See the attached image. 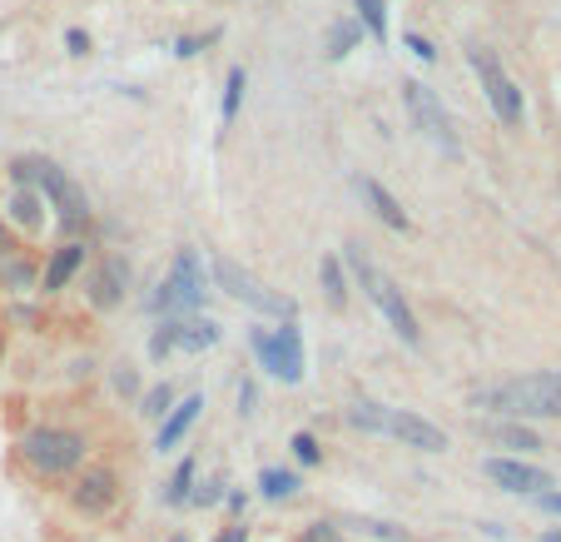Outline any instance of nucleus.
<instances>
[{
    "label": "nucleus",
    "mask_w": 561,
    "mask_h": 542,
    "mask_svg": "<svg viewBox=\"0 0 561 542\" xmlns=\"http://www.w3.org/2000/svg\"><path fill=\"white\" fill-rule=\"evenodd\" d=\"M472 408H492L502 418H561V373H527L502 388L472 394Z\"/></svg>",
    "instance_id": "f257e3e1"
},
{
    "label": "nucleus",
    "mask_w": 561,
    "mask_h": 542,
    "mask_svg": "<svg viewBox=\"0 0 561 542\" xmlns=\"http://www.w3.org/2000/svg\"><path fill=\"white\" fill-rule=\"evenodd\" d=\"M21 458L41 478H60V473H75L85 463V438L70 428H31L21 438Z\"/></svg>",
    "instance_id": "f03ea898"
},
{
    "label": "nucleus",
    "mask_w": 561,
    "mask_h": 542,
    "mask_svg": "<svg viewBox=\"0 0 561 542\" xmlns=\"http://www.w3.org/2000/svg\"><path fill=\"white\" fill-rule=\"evenodd\" d=\"M348 259H353V274H358L363 289H368V298L382 308V319L392 324V334H398L403 343H423V329H417V319H413V308H408L403 289L392 284L388 274H378V269H373L363 255H348Z\"/></svg>",
    "instance_id": "7ed1b4c3"
},
{
    "label": "nucleus",
    "mask_w": 561,
    "mask_h": 542,
    "mask_svg": "<svg viewBox=\"0 0 561 542\" xmlns=\"http://www.w3.org/2000/svg\"><path fill=\"white\" fill-rule=\"evenodd\" d=\"M199 304H204L199 255H194V249H180L170 279H164V284H159V294H154V308H164V314H190V308H199Z\"/></svg>",
    "instance_id": "20e7f679"
},
{
    "label": "nucleus",
    "mask_w": 561,
    "mask_h": 542,
    "mask_svg": "<svg viewBox=\"0 0 561 542\" xmlns=\"http://www.w3.org/2000/svg\"><path fill=\"white\" fill-rule=\"evenodd\" d=\"M254 353L274 379L284 383L304 379V334H298V324H278L274 334H254Z\"/></svg>",
    "instance_id": "39448f33"
},
{
    "label": "nucleus",
    "mask_w": 561,
    "mask_h": 542,
    "mask_svg": "<svg viewBox=\"0 0 561 542\" xmlns=\"http://www.w3.org/2000/svg\"><path fill=\"white\" fill-rule=\"evenodd\" d=\"M467 60H472V70L482 75V90H488V100H492V110H497L502 125H522V115H527V110H522V90L507 80V70L497 65V55L482 50V45H472Z\"/></svg>",
    "instance_id": "423d86ee"
},
{
    "label": "nucleus",
    "mask_w": 561,
    "mask_h": 542,
    "mask_svg": "<svg viewBox=\"0 0 561 542\" xmlns=\"http://www.w3.org/2000/svg\"><path fill=\"white\" fill-rule=\"evenodd\" d=\"M403 100H408V110H413V120H417V129H423L427 139H433L443 155H462V145H457V135H453V120H447V110H443V100L433 95L427 86H417V80H408L403 86Z\"/></svg>",
    "instance_id": "0eeeda50"
},
{
    "label": "nucleus",
    "mask_w": 561,
    "mask_h": 542,
    "mask_svg": "<svg viewBox=\"0 0 561 542\" xmlns=\"http://www.w3.org/2000/svg\"><path fill=\"white\" fill-rule=\"evenodd\" d=\"M382 438L417 453H447V433L437 424H427L423 414H408V408H382Z\"/></svg>",
    "instance_id": "6e6552de"
},
{
    "label": "nucleus",
    "mask_w": 561,
    "mask_h": 542,
    "mask_svg": "<svg viewBox=\"0 0 561 542\" xmlns=\"http://www.w3.org/2000/svg\"><path fill=\"white\" fill-rule=\"evenodd\" d=\"M482 473H488L502 493H522V498H547L551 493V473L537 468V463H522V458H488Z\"/></svg>",
    "instance_id": "1a4fd4ad"
},
{
    "label": "nucleus",
    "mask_w": 561,
    "mask_h": 542,
    "mask_svg": "<svg viewBox=\"0 0 561 542\" xmlns=\"http://www.w3.org/2000/svg\"><path fill=\"white\" fill-rule=\"evenodd\" d=\"M214 274H219V284L229 289L239 304H249V308H264V314H294V304L288 298H278V294H268L264 284H259L254 274H244V269L233 264V259H219L214 264Z\"/></svg>",
    "instance_id": "9d476101"
},
{
    "label": "nucleus",
    "mask_w": 561,
    "mask_h": 542,
    "mask_svg": "<svg viewBox=\"0 0 561 542\" xmlns=\"http://www.w3.org/2000/svg\"><path fill=\"white\" fill-rule=\"evenodd\" d=\"M115 493H119L115 473H110V468H85V478L75 483L70 503H75L80 512H90V518H95V512H110V508H115Z\"/></svg>",
    "instance_id": "9b49d317"
},
{
    "label": "nucleus",
    "mask_w": 561,
    "mask_h": 542,
    "mask_svg": "<svg viewBox=\"0 0 561 542\" xmlns=\"http://www.w3.org/2000/svg\"><path fill=\"white\" fill-rule=\"evenodd\" d=\"M199 408H204V398L194 394V398H184V404H174L170 414L159 418V438H154V448L159 453H170V448H180L184 443V433L194 428V418H199Z\"/></svg>",
    "instance_id": "f8f14e48"
},
{
    "label": "nucleus",
    "mask_w": 561,
    "mask_h": 542,
    "mask_svg": "<svg viewBox=\"0 0 561 542\" xmlns=\"http://www.w3.org/2000/svg\"><path fill=\"white\" fill-rule=\"evenodd\" d=\"M353 184H358V194L373 204V214H378V219L388 224V229H408V224H413V219H408V210H403V204H398V200H392V194L382 190L378 180H363V174H358V180H353Z\"/></svg>",
    "instance_id": "ddd939ff"
},
{
    "label": "nucleus",
    "mask_w": 561,
    "mask_h": 542,
    "mask_svg": "<svg viewBox=\"0 0 561 542\" xmlns=\"http://www.w3.org/2000/svg\"><path fill=\"white\" fill-rule=\"evenodd\" d=\"M214 343H219V324H214V319H184V324H174V349L204 353V349H214Z\"/></svg>",
    "instance_id": "4468645a"
},
{
    "label": "nucleus",
    "mask_w": 561,
    "mask_h": 542,
    "mask_svg": "<svg viewBox=\"0 0 561 542\" xmlns=\"http://www.w3.org/2000/svg\"><path fill=\"white\" fill-rule=\"evenodd\" d=\"M85 264V245H65V249H55V259H50V269H45V289H65L75 279V269Z\"/></svg>",
    "instance_id": "2eb2a0df"
},
{
    "label": "nucleus",
    "mask_w": 561,
    "mask_h": 542,
    "mask_svg": "<svg viewBox=\"0 0 561 542\" xmlns=\"http://www.w3.org/2000/svg\"><path fill=\"white\" fill-rule=\"evenodd\" d=\"M488 438L492 443H502V448H512V453H537L541 448V438L531 433V428H522V424H492Z\"/></svg>",
    "instance_id": "dca6fc26"
},
{
    "label": "nucleus",
    "mask_w": 561,
    "mask_h": 542,
    "mask_svg": "<svg viewBox=\"0 0 561 542\" xmlns=\"http://www.w3.org/2000/svg\"><path fill=\"white\" fill-rule=\"evenodd\" d=\"M119 294H125V264H105L95 274V289H90V298H95L100 308L119 304Z\"/></svg>",
    "instance_id": "f3484780"
},
{
    "label": "nucleus",
    "mask_w": 561,
    "mask_h": 542,
    "mask_svg": "<svg viewBox=\"0 0 561 542\" xmlns=\"http://www.w3.org/2000/svg\"><path fill=\"white\" fill-rule=\"evenodd\" d=\"M190 498H194V458H184L180 468H174V478L164 483V503L180 508V503H190Z\"/></svg>",
    "instance_id": "a211bd4d"
},
{
    "label": "nucleus",
    "mask_w": 561,
    "mask_h": 542,
    "mask_svg": "<svg viewBox=\"0 0 561 542\" xmlns=\"http://www.w3.org/2000/svg\"><path fill=\"white\" fill-rule=\"evenodd\" d=\"M259 493H264V498H294V493H298V478H294V473H284V468H264V473H259Z\"/></svg>",
    "instance_id": "6ab92c4d"
},
{
    "label": "nucleus",
    "mask_w": 561,
    "mask_h": 542,
    "mask_svg": "<svg viewBox=\"0 0 561 542\" xmlns=\"http://www.w3.org/2000/svg\"><path fill=\"white\" fill-rule=\"evenodd\" d=\"M358 21L368 25L373 41H388V0H358Z\"/></svg>",
    "instance_id": "aec40b11"
},
{
    "label": "nucleus",
    "mask_w": 561,
    "mask_h": 542,
    "mask_svg": "<svg viewBox=\"0 0 561 542\" xmlns=\"http://www.w3.org/2000/svg\"><path fill=\"white\" fill-rule=\"evenodd\" d=\"M318 279H323V294H329V304H333V308L348 304V289H343V269H339V259H323V264H318Z\"/></svg>",
    "instance_id": "412c9836"
},
{
    "label": "nucleus",
    "mask_w": 561,
    "mask_h": 542,
    "mask_svg": "<svg viewBox=\"0 0 561 542\" xmlns=\"http://www.w3.org/2000/svg\"><path fill=\"white\" fill-rule=\"evenodd\" d=\"M239 100H244V70H229V86H224V125L239 115Z\"/></svg>",
    "instance_id": "4be33fe9"
},
{
    "label": "nucleus",
    "mask_w": 561,
    "mask_h": 542,
    "mask_svg": "<svg viewBox=\"0 0 561 542\" xmlns=\"http://www.w3.org/2000/svg\"><path fill=\"white\" fill-rule=\"evenodd\" d=\"M174 408V394H170V383H164V388H149L145 394V408H139V414L145 418H164Z\"/></svg>",
    "instance_id": "5701e85b"
},
{
    "label": "nucleus",
    "mask_w": 561,
    "mask_h": 542,
    "mask_svg": "<svg viewBox=\"0 0 561 542\" xmlns=\"http://www.w3.org/2000/svg\"><path fill=\"white\" fill-rule=\"evenodd\" d=\"M11 210H15V219H21L25 224V229H35V224H41V200H35V194H15V200H11Z\"/></svg>",
    "instance_id": "b1692460"
},
{
    "label": "nucleus",
    "mask_w": 561,
    "mask_h": 542,
    "mask_svg": "<svg viewBox=\"0 0 561 542\" xmlns=\"http://www.w3.org/2000/svg\"><path fill=\"white\" fill-rule=\"evenodd\" d=\"M294 458H298V463H318V458H323V448H318L313 433H294Z\"/></svg>",
    "instance_id": "393cba45"
},
{
    "label": "nucleus",
    "mask_w": 561,
    "mask_h": 542,
    "mask_svg": "<svg viewBox=\"0 0 561 542\" xmlns=\"http://www.w3.org/2000/svg\"><path fill=\"white\" fill-rule=\"evenodd\" d=\"M164 353H174V324H164V329L149 339V359H164Z\"/></svg>",
    "instance_id": "a878e982"
},
{
    "label": "nucleus",
    "mask_w": 561,
    "mask_h": 542,
    "mask_svg": "<svg viewBox=\"0 0 561 542\" xmlns=\"http://www.w3.org/2000/svg\"><path fill=\"white\" fill-rule=\"evenodd\" d=\"M363 532H373V538H388V542H408L403 528H392V522H358Z\"/></svg>",
    "instance_id": "bb28decb"
},
{
    "label": "nucleus",
    "mask_w": 561,
    "mask_h": 542,
    "mask_svg": "<svg viewBox=\"0 0 561 542\" xmlns=\"http://www.w3.org/2000/svg\"><path fill=\"white\" fill-rule=\"evenodd\" d=\"M304 542H343L339 528H329V522H313V528L304 532Z\"/></svg>",
    "instance_id": "cd10ccee"
},
{
    "label": "nucleus",
    "mask_w": 561,
    "mask_h": 542,
    "mask_svg": "<svg viewBox=\"0 0 561 542\" xmlns=\"http://www.w3.org/2000/svg\"><path fill=\"white\" fill-rule=\"evenodd\" d=\"M408 50H413L417 60H437V50H433V45L423 41V35H408Z\"/></svg>",
    "instance_id": "c85d7f7f"
},
{
    "label": "nucleus",
    "mask_w": 561,
    "mask_h": 542,
    "mask_svg": "<svg viewBox=\"0 0 561 542\" xmlns=\"http://www.w3.org/2000/svg\"><path fill=\"white\" fill-rule=\"evenodd\" d=\"M65 45H70V55H85L90 50V35L85 31H65Z\"/></svg>",
    "instance_id": "c756f323"
},
{
    "label": "nucleus",
    "mask_w": 561,
    "mask_h": 542,
    "mask_svg": "<svg viewBox=\"0 0 561 542\" xmlns=\"http://www.w3.org/2000/svg\"><path fill=\"white\" fill-rule=\"evenodd\" d=\"M115 388H119V394H139V379H135L129 369H119V373H115Z\"/></svg>",
    "instance_id": "7c9ffc66"
},
{
    "label": "nucleus",
    "mask_w": 561,
    "mask_h": 542,
    "mask_svg": "<svg viewBox=\"0 0 561 542\" xmlns=\"http://www.w3.org/2000/svg\"><path fill=\"white\" fill-rule=\"evenodd\" d=\"M239 414H254V383H239Z\"/></svg>",
    "instance_id": "2f4dec72"
},
{
    "label": "nucleus",
    "mask_w": 561,
    "mask_h": 542,
    "mask_svg": "<svg viewBox=\"0 0 561 542\" xmlns=\"http://www.w3.org/2000/svg\"><path fill=\"white\" fill-rule=\"evenodd\" d=\"M214 542H249V528H239V522H233V528H224Z\"/></svg>",
    "instance_id": "473e14b6"
},
{
    "label": "nucleus",
    "mask_w": 561,
    "mask_h": 542,
    "mask_svg": "<svg viewBox=\"0 0 561 542\" xmlns=\"http://www.w3.org/2000/svg\"><path fill=\"white\" fill-rule=\"evenodd\" d=\"M348 45H353V31H333V50L329 55H348Z\"/></svg>",
    "instance_id": "72a5a7b5"
},
{
    "label": "nucleus",
    "mask_w": 561,
    "mask_h": 542,
    "mask_svg": "<svg viewBox=\"0 0 561 542\" xmlns=\"http://www.w3.org/2000/svg\"><path fill=\"white\" fill-rule=\"evenodd\" d=\"M194 503H204V508H209V503H219V483H204V488L194 493Z\"/></svg>",
    "instance_id": "f704fd0d"
},
{
    "label": "nucleus",
    "mask_w": 561,
    "mask_h": 542,
    "mask_svg": "<svg viewBox=\"0 0 561 542\" xmlns=\"http://www.w3.org/2000/svg\"><path fill=\"white\" fill-rule=\"evenodd\" d=\"M541 508H547V512H561V493H547V498H541Z\"/></svg>",
    "instance_id": "c9c22d12"
},
{
    "label": "nucleus",
    "mask_w": 561,
    "mask_h": 542,
    "mask_svg": "<svg viewBox=\"0 0 561 542\" xmlns=\"http://www.w3.org/2000/svg\"><path fill=\"white\" fill-rule=\"evenodd\" d=\"M547 542H561V532H551V538H547Z\"/></svg>",
    "instance_id": "e433bc0d"
},
{
    "label": "nucleus",
    "mask_w": 561,
    "mask_h": 542,
    "mask_svg": "<svg viewBox=\"0 0 561 542\" xmlns=\"http://www.w3.org/2000/svg\"><path fill=\"white\" fill-rule=\"evenodd\" d=\"M170 542H190V538H170Z\"/></svg>",
    "instance_id": "4c0bfd02"
}]
</instances>
